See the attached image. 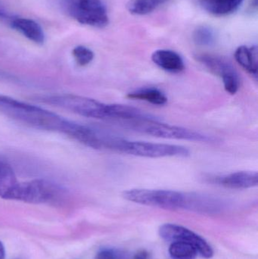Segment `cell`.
<instances>
[{"label":"cell","mask_w":258,"mask_h":259,"mask_svg":"<svg viewBox=\"0 0 258 259\" xmlns=\"http://www.w3.org/2000/svg\"><path fill=\"white\" fill-rule=\"evenodd\" d=\"M0 111L8 116L34 128L53 131L75 138L80 124L39 106L0 95Z\"/></svg>","instance_id":"cell-1"},{"label":"cell","mask_w":258,"mask_h":259,"mask_svg":"<svg viewBox=\"0 0 258 259\" xmlns=\"http://www.w3.org/2000/svg\"><path fill=\"white\" fill-rule=\"evenodd\" d=\"M105 149L145 158L165 157H186L189 155V149L178 145L131 141L111 134L105 143Z\"/></svg>","instance_id":"cell-2"},{"label":"cell","mask_w":258,"mask_h":259,"mask_svg":"<svg viewBox=\"0 0 258 259\" xmlns=\"http://www.w3.org/2000/svg\"><path fill=\"white\" fill-rule=\"evenodd\" d=\"M126 200L167 210H188V193L167 190L132 189L123 193Z\"/></svg>","instance_id":"cell-3"},{"label":"cell","mask_w":258,"mask_h":259,"mask_svg":"<svg viewBox=\"0 0 258 259\" xmlns=\"http://www.w3.org/2000/svg\"><path fill=\"white\" fill-rule=\"evenodd\" d=\"M127 128L159 138L210 143L215 139L206 134L179 126L165 124L158 120H138L121 122Z\"/></svg>","instance_id":"cell-4"},{"label":"cell","mask_w":258,"mask_h":259,"mask_svg":"<svg viewBox=\"0 0 258 259\" xmlns=\"http://www.w3.org/2000/svg\"><path fill=\"white\" fill-rule=\"evenodd\" d=\"M64 190L59 184L45 179L18 182L8 200L32 204L50 203L63 196Z\"/></svg>","instance_id":"cell-5"},{"label":"cell","mask_w":258,"mask_h":259,"mask_svg":"<svg viewBox=\"0 0 258 259\" xmlns=\"http://www.w3.org/2000/svg\"><path fill=\"white\" fill-rule=\"evenodd\" d=\"M42 102L86 118L107 119L108 104L82 96L65 94L42 97Z\"/></svg>","instance_id":"cell-6"},{"label":"cell","mask_w":258,"mask_h":259,"mask_svg":"<svg viewBox=\"0 0 258 259\" xmlns=\"http://www.w3.org/2000/svg\"><path fill=\"white\" fill-rule=\"evenodd\" d=\"M65 11L77 22L102 28L109 24L107 9L103 0H63Z\"/></svg>","instance_id":"cell-7"},{"label":"cell","mask_w":258,"mask_h":259,"mask_svg":"<svg viewBox=\"0 0 258 259\" xmlns=\"http://www.w3.org/2000/svg\"><path fill=\"white\" fill-rule=\"evenodd\" d=\"M196 59L211 72L222 78L224 89L228 94L233 95L238 92L240 87V79L236 68L228 59L208 54L198 55Z\"/></svg>","instance_id":"cell-8"},{"label":"cell","mask_w":258,"mask_h":259,"mask_svg":"<svg viewBox=\"0 0 258 259\" xmlns=\"http://www.w3.org/2000/svg\"><path fill=\"white\" fill-rule=\"evenodd\" d=\"M159 235L163 240L170 243L183 242L192 245L198 251V255L203 258H211L213 257V249L208 242L184 227L174 224H165L159 228Z\"/></svg>","instance_id":"cell-9"},{"label":"cell","mask_w":258,"mask_h":259,"mask_svg":"<svg viewBox=\"0 0 258 259\" xmlns=\"http://www.w3.org/2000/svg\"><path fill=\"white\" fill-rule=\"evenodd\" d=\"M214 182L218 185L227 187L229 189H249L257 187L258 184V174L257 171L234 172L229 175L215 178Z\"/></svg>","instance_id":"cell-10"},{"label":"cell","mask_w":258,"mask_h":259,"mask_svg":"<svg viewBox=\"0 0 258 259\" xmlns=\"http://www.w3.org/2000/svg\"><path fill=\"white\" fill-rule=\"evenodd\" d=\"M107 118L124 121L158 120L157 118L137 108L121 104H108Z\"/></svg>","instance_id":"cell-11"},{"label":"cell","mask_w":258,"mask_h":259,"mask_svg":"<svg viewBox=\"0 0 258 259\" xmlns=\"http://www.w3.org/2000/svg\"><path fill=\"white\" fill-rule=\"evenodd\" d=\"M151 60L159 68L168 72L180 73L185 69L181 56L172 50H156L151 55Z\"/></svg>","instance_id":"cell-12"},{"label":"cell","mask_w":258,"mask_h":259,"mask_svg":"<svg viewBox=\"0 0 258 259\" xmlns=\"http://www.w3.org/2000/svg\"><path fill=\"white\" fill-rule=\"evenodd\" d=\"M12 28L22 33L25 37L36 44H42L45 41V34L41 26L29 18H16L11 22Z\"/></svg>","instance_id":"cell-13"},{"label":"cell","mask_w":258,"mask_h":259,"mask_svg":"<svg viewBox=\"0 0 258 259\" xmlns=\"http://www.w3.org/2000/svg\"><path fill=\"white\" fill-rule=\"evenodd\" d=\"M235 59L245 71L254 77H257L258 54L256 46L251 47L241 46L236 50Z\"/></svg>","instance_id":"cell-14"},{"label":"cell","mask_w":258,"mask_h":259,"mask_svg":"<svg viewBox=\"0 0 258 259\" xmlns=\"http://www.w3.org/2000/svg\"><path fill=\"white\" fill-rule=\"evenodd\" d=\"M200 6L212 15H230L239 9L243 0H198Z\"/></svg>","instance_id":"cell-15"},{"label":"cell","mask_w":258,"mask_h":259,"mask_svg":"<svg viewBox=\"0 0 258 259\" xmlns=\"http://www.w3.org/2000/svg\"><path fill=\"white\" fill-rule=\"evenodd\" d=\"M18 182L12 165L5 160L0 159V198L9 199Z\"/></svg>","instance_id":"cell-16"},{"label":"cell","mask_w":258,"mask_h":259,"mask_svg":"<svg viewBox=\"0 0 258 259\" xmlns=\"http://www.w3.org/2000/svg\"><path fill=\"white\" fill-rule=\"evenodd\" d=\"M127 98L142 100L156 106H164L168 103V97L157 88H140L127 94Z\"/></svg>","instance_id":"cell-17"},{"label":"cell","mask_w":258,"mask_h":259,"mask_svg":"<svg viewBox=\"0 0 258 259\" xmlns=\"http://www.w3.org/2000/svg\"><path fill=\"white\" fill-rule=\"evenodd\" d=\"M168 0H130L127 3V9L133 15H145L152 12L160 5Z\"/></svg>","instance_id":"cell-18"},{"label":"cell","mask_w":258,"mask_h":259,"mask_svg":"<svg viewBox=\"0 0 258 259\" xmlns=\"http://www.w3.org/2000/svg\"><path fill=\"white\" fill-rule=\"evenodd\" d=\"M169 254L173 259H195L198 251L192 245L183 242H173L169 247Z\"/></svg>","instance_id":"cell-19"},{"label":"cell","mask_w":258,"mask_h":259,"mask_svg":"<svg viewBox=\"0 0 258 259\" xmlns=\"http://www.w3.org/2000/svg\"><path fill=\"white\" fill-rule=\"evenodd\" d=\"M72 54L77 65L80 66H86L89 65L91 62H92L95 56L93 52L84 46L76 47L73 50Z\"/></svg>","instance_id":"cell-20"},{"label":"cell","mask_w":258,"mask_h":259,"mask_svg":"<svg viewBox=\"0 0 258 259\" xmlns=\"http://www.w3.org/2000/svg\"><path fill=\"white\" fill-rule=\"evenodd\" d=\"M193 39L195 44L200 46H210L215 41V34L207 27H199L195 30Z\"/></svg>","instance_id":"cell-21"},{"label":"cell","mask_w":258,"mask_h":259,"mask_svg":"<svg viewBox=\"0 0 258 259\" xmlns=\"http://www.w3.org/2000/svg\"><path fill=\"white\" fill-rule=\"evenodd\" d=\"M95 259H117L116 253L112 249H103L97 253Z\"/></svg>","instance_id":"cell-22"},{"label":"cell","mask_w":258,"mask_h":259,"mask_svg":"<svg viewBox=\"0 0 258 259\" xmlns=\"http://www.w3.org/2000/svg\"><path fill=\"white\" fill-rule=\"evenodd\" d=\"M150 255L145 250L138 251L133 256V259H149Z\"/></svg>","instance_id":"cell-23"},{"label":"cell","mask_w":258,"mask_h":259,"mask_svg":"<svg viewBox=\"0 0 258 259\" xmlns=\"http://www.w3.org/2000/svg\"><path fill=\"white\" fill-rule=\"evenodd\" d=\"M9 18V14L3 8L0 7V19H7Z\"/></svg>","instance_id":"cell-24"},{"label":"cell","mask_w":258,"mask_h":259,"mask_svg":"<svg viewBox=\"0 0 258 259\" xmlns=\"http://www.w3.org/2000/svg\"><path fill=\"white\" fill-rule=\"evenodd\" d=\"M5 258H6V249L3 243L0 241V259H5Z\"/></svg>","instance_id":"cell-25"}]
</instances>
